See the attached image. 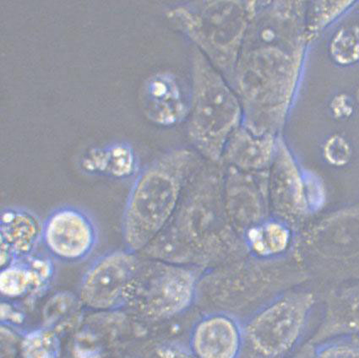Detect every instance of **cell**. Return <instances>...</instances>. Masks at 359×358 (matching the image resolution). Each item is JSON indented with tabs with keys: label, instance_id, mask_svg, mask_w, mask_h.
Instances as JSON below:
<instances>
[{
	"label": "cell",
	"instance_id": "1",
	"mask_svg": "<svg viewBox=\"0 0 359 358\" xmlns=\"http://www.w3.org/2000/svg\"><path fill=\"white\" fill-rule=\"evenodd\" d=\"M194 160L179 149L159 156L140 172L128 195L122 217L127 250L138 252L158 237L175 212Z\"/></svg>",
	"mask_w": 359,
	"mask_h": 358
},
{
	"label": "cell",
	"instance_id": "10",
	"mask_svg": "<svg viewBox=\"0 0 359 358\" xmlns=\"http://www.w3.org/2000/svg\"><path fill=\"white\" fill-rule=\"evenodd\" d=\"M241 327L226 315H212L197 324L191 350L197 358H238L241 352Z\"/></svg>",
	"mask_w": 359,
	"mask_h": 358
},
{
	"label": "cell",
	"instance_id": "17",
	"mask_svg": "<svg viewBox=\"0 0 359 358\" xmlns=\"http://www.w3.org/2000/svg\"><path fill=\"white\" fill-rule=\"evenodd\" d=\"M77 300L69 294H60L53 297L47 304L44 310V317L48 324L55 323L76 310Z\"/></svg>",
	"mask_w": 359,
	"mask_h": 358
},
{
	"label": "cell",
	"instance_id": "16",
	"mask_svg": "<svg viewBox=\"0 0 359 358\" xmlns=\"http://www.w3.org/2000/svg\"><path fill=\"white\" fill-rule=\"evenodd\" d=\"M313 350L316 358H359V339L351 336L339 337Z\"/></svg>",
	"mask_w": 359,
	"mask_h": 358
},
{
	"label": "cell",
	"instance_id": "20",
	"mask_svg": "<svg viewBox=\"0 0 359 358\" xmlns=\"http://www.w3.org/2000/svg\"><path fill=\"white\" fill-rule=\"evenodd\" d=\"M294 358H316L315 357V350L311 349L300 353L299 355Z\"/></svg>",
	"mask_w": 359,
	"mask_h": 358
},
{
	"label": "cell",
	"instance_id": "19",
	"mask_svg": "<svg viewBox=\"0 0 359 358\" xmlns=\"http://www.w3.org/2000/svg\"><path fill=\"white\" fill-rule=\"evenodd\" d=\"M159 355L162 358H197L191 351H187L177 345H165L159 350Z\"/></svg>",
	"mask_w": 359,
	"mask_h": 358
},
{
	"label": "cell",
	"instance_id": "8",
	"mask_svg": "<svg viewBox=\"0 0 359 358\" xmlns=\"http://www.w3.org/2000/svg\"><path fill=\"white\" fill-rule=\"evenodd\" d=\"M195 287L196 279L191 270L180 267H165L148 288L147 310L155 317L180 314L191 303Z\"/></svg>",
	"mask_w": 359,
	"mask_h": 358
},
{
	"label": "cell",
	"instance_id": "14",
	"mask_svg": "<svg viewBox=\"0 0 359 358\" xmlns=\"http://www.w3.org/2000/svg\"><path fill=\"white\" fill-rule=\"evenodd\" d=\"M60 351L59 337L51 329L28 332L22 341L23 358H59Z\"/></svg>",
	"mask_w": 359,
	"mask_h": 358
},
{
	"label": "cell",
	"instance_id": "3",
	"mask_svg": "<svg viewBox=\"0 0 359 358\" xmlns=\"http://www.w3.org/2000/svg\"><path fill=\"white\" fill-rule=\"evenodd\" d=\"M188 119L189 139L201 155L214 163L222 158L231 135L243 121L241 102L236 92L195 47L191 55Z\"/></svg>",
	"mask_w": 359,
	"mask_h": 358
},
{
	"label": "cell",
	"instance_id": "11",
	"mask_svg": "<svg viewBox=\"0 0 359 358\" xmlns=\"http://www.w3.org/2000/svg\"><path fill=\"white\" fill-rule=\"evenodd\" d=\"M50 258L32 254L2 267L0 291L7 298L36 294L46 287L53 275Z\"/></svg>",
	"mask_w": 359,
	"mask_h": 358
},
{
	"label": "cell",
	"instance_id": "6",
	"mask_svg": "<svg viewBox=\"0 0 359 358\" xmlns=\"http://www.w3.org/2000/svg\"><path fill=\"white\" fill-rule=\"evenodd\" d=\"M98 229L93 217L75 207L53 209L43 222L42 242L50 256L60 261L76 263L93 253Z\"/></svg>",
	"mask_w": 359,
	"mask_h": 358
},
{
	"label": "cell",
	"instance_id": "9",
	"mask_svg": "<svg viewBox=\"0 0 359 358\" xmlns=\"http://www.w3.org/2000/svg\"><path fill=\"white\" fill-rule=\"evenodd\" d=\"M43 222L35 213L22 207L3 209L0 217L1 266L35 253L42 242Z\"/></svg>",
	"mask_w": 359,
	"mask_h": 358
},
{
	"label": "cell",
	"instance_id": "4",
	"mask_svg": "<svg viewBox=\"0 0 359 358\" xmlns=\"http://www.w3.org/2000/svg\"><path fill=\"white\" fill-rule=\"evenodd\" d=\"M312 304L311 295L292 294L259 312L247 330L255 351L267 358L292 351L302 338Z\"/></svg>",
	"mask_w": 359,
	"mask_h": 358
},
{
	"label": "cell",
	"instance_id": "12",
	"mask_svg": "<svg viewBox=\"0 0 359 358\" xmlns=\"http://www.w3.org/2000/svg\"><path fill=\"white\" fill-rule=\"evenodd\" d=\"M271 143L269 135H254L241 125L231 135L222 158L243 170H259L270 158Z\"/></svg>",
	"mask_w": 359,
	"mask_h": 358
},
{
	"label": "cell",
	"instance_id": "5",
	"mask_svg": "<svg viewBox=\"0 0 359 358\" xmlns=\"http://www.w3.org/2000/svg\"><path fill=\"white\" fill-rule=\"evenodd\" d=\"M134 254L126 249L111 251L95 259L82 278L81 303L101 311L122 307L130 297L136 273Z\"/></svg>",
	"mask_w": 359,
	"mask_h": 358
},
{
	"label": "cell",
	"instance_id": "15",
	"mask_svg": "<svg viewBox=\"0 0 359 358\" xmlns=\"http://www.w3.org/2000/svg\"><path fill=\"white\" fill-rule=\"evenodd\" d=\"M248 237L255 252L261 255L279 253L286 249L288 242L287 230L275 223L250 230Z\"/></svg>",
	"mask_w": 359,
	"mask_h": 358
},
{
	"label": "cell",
	"instance_id": "2",
	"mask_svg": "<svg viewBox=\"0 0 359 358\" xmlns=\"http://www.w3.org/2000/svg\"><path fill=\"white\" fill-rule=\"evenodd\" d=\"M258 3L191 2L172 8L166 16L230 84Z\"/></svg>",
	"mask_w": 359,
	"mask_h": 358
},
{
	"label": "cell",
	"instance_id": "18",
	"mask_svg": "<svg viewBox=\"0 0 359 358\" xmlns=\"http://www.w3.org/2000/svg\"><path fill=\"white\" fill-rule=\"evenodd\" d=\"M346 323L351 330L359 333V291L349 299L346 312Z\"/></svg>",
	"mask_w": 359,
	"mask_h": 358
},
{
	"label": "cell",
	"instance_id": "13",
	"mask_svg": "<svg viewBox=\"0 0 359 358\" xmlns=\"http://www.w3.org/2000/svg\"><path fill=\"white\" fill-rule=\"evenodd\" d=\"M82 167L92 174L126 179L135 171V152L126 143H118L102 149H94L84 156Z\"/></svg>",
	"mask_w": 359,
	"mask_h": 358
},
{
	"label": "cell",
	"instance_id": "7",
	"mask_svg": "<svg viewBox=\"0 0 359 358\" xmlns=\"http://www.w3.org/2000/svg\"><path fill=\"white\" fill-rule=\"evenodd\" d=\"M140 108L154 125L172 127L188 118L191 111V90L176 74L159 71L143 82L140 90Z\"/></svg>",
	"mask_w": 359,
	"mask_h": 358
}]
</instances>
